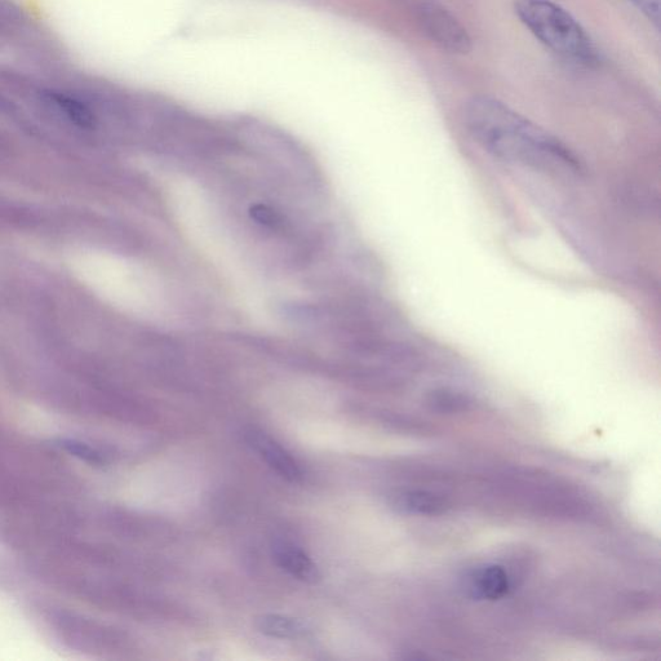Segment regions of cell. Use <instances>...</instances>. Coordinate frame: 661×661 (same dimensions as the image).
<instances>
[{
  "label": "cell",
  "mask_w": 661,
  "mask_h": 661,
  "mask_svg": "<svg viewBox=\"0 0 661 661\" xmlns=\"http://www.w3.org/2000/svg\"><path fill=\"white\" fill-rule=\"evenodd\" d=\"M650 24L656 29L660 26V0H629Z\"/></svg>",
  "instance_id": "12"
},
{
  "label": "cell",
  "mask_w": 661,
  "mask_h": 661,
  "mask_svg": "<svg viewBox=\"0 0 661 661\" xmlns=\"http://www.w3.org/2000/svg\"><path fill=\"white\" fill-rule=\"evenodd\" d=\"M248 445L261 456V459L274 470L278 476L288 482L297 483L303 479V470L290 454L279 446L272 438L256 430H251L246 436Z\"/></svg>",
  "instance_id": "6"
},
{
  "label": "cell",
  "mask_w": 661,
  "mask_h": 661,
  "mask_svg": "<svg viewBox=\"0 0 661 661\" xmlns=\"http://www.w3.org/2000/svg\"><path fill=\"white\" fill-rule=\"evenodd\" d=\"M62 446L73 452L74 455L79 456V458L90 461L93 464L104 463V458L99 451H96L95 448L86 445V443L78 441H62Z\"/></svg>",
  "instance_id": "11"
},
{
  "label": "cell",
  "mask_w": 661,
  "mask_h": 661,
  "mask_svg": "<svg viewBox=\"0 0 661 661\" xmlns=\"http://www.w3.org/2000/svg\"><path fill=\"white\" fill-rule=\"evenodd\" d=\"M39 96L44 104L50 105L57 112L64 114L75 124L81 127H91L93 124V114L87 105L79 101L77 97L68 95V93L51 90H42Z\"/></svg>",
  "instance_id": "9"
},
{
  "label": "cell",
  "mask_w": 661,
  "mask_h": 661,
  "mask_svg": "<svg viewBox=\"0 0 661 661\" xmlns=\"http://www.w3.org/2000/svg\"><path fill=\"white\" fill-rule=\"evenodd\" d=\"M390 504L398 513L415 517L446 516L455 508L454 500L445 492L421 487L394 492Z\"/></svg>",
  "instance_id": "5"
},
{
  "label": "cell",
  "mask_w": 661,
  "mask_h": 661,
  "mask_svg": "<svg viewBox=\"0 0 661 661\" xmlns=\"http://www.w3.org/2000/svg\"><path fill=\"white\" fill-rule=\"evenodd\" d=\"M256 628L266 636L275 638H299L306 632L301 621L282 615H263L256 620Z\"/></svg>",
  "instance_id": "10"
},
{
  "label": "cell",
  "mask_w": 661,
  "mask_h": 661,
  "mask_svg": "<svg viewBox=\"0 0 661 661\" xmlns=\"http://www.w3.org/2000/svg\"><path fill=\"white\" fill-rule=\"evenodd\" d=\"M412 11L424 34L452 55H467L472 51V38L458 17L438 0H411Z\"/></svg>",
  "instance_id": "3"
},
{
  "label": "cell",
  "mask_w": 661,
  "mask_h": 661,
  "mask_svg": "<svg viewBox=\"0 0 661 661\" xmlns=\"http://www.w3.org/2000/svg\"><path fill=\"white\" fill-rule=\"evenodd\" d=\"M272 552L275 563L297 580L314 584L321 579L316 563L296 545L287 541H275Z\"/></svg>",
  "instance_id": "7"
},
{
  "label": "cell",
  "mask_w": 661,
  "mask_h": 661,
  "mask_svg": "<svg viewBox=\"0 0 661 661\" xmlns=\"http://www.w3.org/2000/svg\"><path fill=\"white\" fill-rule=\"evenodd\" d=\"M464 124L473 140L500 161L556 175L576 176L584 171L570 146L495 97L469 100Z\"/></svg>",
  "instance_id": "1"
},
{
  "label": "cell",
  "mask_w": 661,
  "mask_h": 661,
  "mask_svg": "<svg viewBox=\"0 0 661 661\" xmlns=\"http://www.w3.org/2000/svg\"><path fill=\"white\" fill-rule=\"evenodd\" d=\"M460 588L474 601H498L516 588V578L500 563H481L461 575Z\"/></svg>",
  "instance_id": "4"
},
{
  "label": "cell",
  "mask_w": 661,
  "mask_h": 661,
  "mask_svg": "<svg viewBox=\"0 0 661 661\" xmlns=\"http://www.w3.org/2000/svg\"><path fill=\"white\" fill-rule=\"evenodd\" d=\"M514 13L554 55L583 68L600 65V51L587 30L554 0H514Z\"/></svg>",
  "instance_id": "2"
},
{
  "label": "cell",
  "mask_w": 661,
  "mask_h": 661,
  "mask_svg": "<svg viewBox=\"0 0 661 661\" xmlns=\"http://www.w3.org/2000/svg\"><path fill=\"white\" fill-rule=\"evenodd\" d=\"M424 405L433 414L456 416L472 412L476 408L477 402L464 390L452 387H436L425 393Z\"/></svg>",
  "instance_id": "8"
}]
</instances>
